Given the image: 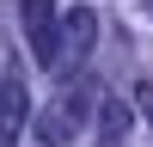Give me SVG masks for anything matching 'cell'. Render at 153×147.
I'll return each mask as SVG.
<instances>
[{
	"label": "cell",
	"mask_w": 153,
	"mask_h": 147,
	"mask_svg": "<svg viewBox=\"0 0 153 147\" xmlns=\"http://www.w3.org/2000/svg\"><path fill=\"white\" fill-rule=\"evenodd\" d=\"M55 37L74 49V55H86V49L98 43V12H92V6H74L68 19H55Z\"/></svg>",
	"instance_id": "4"
},
{
	"label": "cell",
	"mask_w": 153,
	"mask_h": 147,
	"mask_svg": "<svg viewBox=\"0 0 153 147\" xmlns=\"http://www.w3.org/2000/svg\"><path fill=\"white\" fill-rule=\"evenodd\" d=\"M86 117H92V80H68V86L55 92V104L37 117V141H43V147H68V141H80Z\"/></svg>",
	"instance_id": "1"
},
{
	"label": "cell",
	"mask_w": 153,
	"mask_h": 147,
	"mask_svg": "<svg viewBox=\"0 0 153 147\" xmlns=\"http://www.w3.org/2000/svg\"><path fill=\"white\" fill-rule=\"evenodd\" d=\"M19 24H25V43H31V61H37V68H55V61H61L55 0H19Z\"/></svg>",
	"instance_id": "2"
},
{
	"label": "cell",
	"mask_w": 153,
	"mask_h": 147,
	"mask_svg": "<svg viewBox=\"0 0 153 147\" xmlns=\"http://www.w3.org/2000/svg\"><path fill=\"white\" fill-rule=\"evenodd\" d=\"M19 135H25V86L0 80V147H19Z\"/></svg>",
	"instance_id": "3"
},
{
	"label": "cell",
	"mask_w": 153,
	"mask_h": 147,
	"mask_svg": "<svg viewBox=\"0 0 153 147\" xmlns=\"http://www.w3.org/2000/svg\"><path fill=\"white\" fill-rule=\"evenodd\" d=\"M123 129H129V110L110 104V110H104V141H123Z\"/></svg>",
	"instance_id": "5"
}]
</instances>
